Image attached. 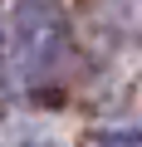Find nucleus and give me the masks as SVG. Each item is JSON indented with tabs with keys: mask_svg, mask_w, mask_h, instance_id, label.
Segmentation results:
<instances>
[{
	"mask_svg": "<svg viewBox=\"0 0 142 147\" xmlns=\"http://www.w3.org/2000/svg\"><path fill=\"white\" fill-rule=\"evenodd\" d=\"M98 147H142V127H118V132H103Z\"/></svg>",
	"mask_w": 142,
	"mask_h": 147,
	"instance_id": "nucleus-2",
	"label": "nucleus"
},
{
	"mask_svg": "<svg viewBox=\"0 0 142 147\" xmlns=\"http://www.w3.org/2000/svg\"><path fill=\"white\" fill-rule=\"evenodd\" d=\"M69 49V20L59 0H15V25H10V69L25 84L44 79V74L64 59Z\"/></svg>",
	"mask_w": 142,
	"mask_h": 147,
	"instance_id": "nucleus-1",
	"label": "nucleus"
},
{
	"mask_svg": "<svg viewBox=\"0 0 142 147\" xmlns=\"http://www.w3.org/2000/svg\"><path fill=\"white\" fill-rule=\"evenodd\" d=\"M0 39H5V34H0Z\"/></svg>",
	"mask_w": 142,
	"mask_h": 147,
	"instance_id": "nucleus-3",
	"label": "nucleus"
}]
</instances>
